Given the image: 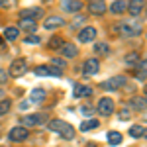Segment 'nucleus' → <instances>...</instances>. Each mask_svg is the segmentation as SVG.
<instances>
[{
	"mask_svg": "<svg viewBox=\"0 0 147 147\" xmlns=\"http://www.w3.org/2000/svg\"><path fill=\"white\" fill-rule=\"evenodd\" d=\"M49 131H57V134H61V137H65V139H73L75 137V127L71 124H67L65 120H51L49 124Z\"/></svg>",
	"mask_w": 147,
	"mask_h": 147,
	"instance_id": "1",
	"label": "nucleus"
},
{
	"mask_svg": "<svg viewBox=\"0 0 147 147\" xmlns=\"http://www.w3.org/2000/svg\"><path fill=\"white\" fill-rule=\"evenodd\" d=\"M125 82H127V79H125L124 75H118V77H112V79L104 80L100 84V88H104V90H118V88L125 86Z\"/></svg>",
	"mask_w": 147,
	"mask_h": 147,
	"instance_id": "2",
	"label": "nucleus"
},
{
	"mask_svg": "<svg viewBox=\"0 0 147 147\" xmlns=\"http://www.w3.org/2000/svg\"><path fill=\"white\" fill-rule=\"evenodd\" d=\"M10 141H16V143H20V141H26L28 137H30V131H28V127L26 125H16V127H12L10 134Z\"/></svg>",
	"mask_w": 147,
	"mask_h": 147,
	"instance_id": "3",
	"label": "nucleus"
},
{
	"mask_svg": "<svg viewBox=\"0 0 147 147\" xmlns=\"http://www.w3.org/2000/svg\"><path fill=\"white\" fill-rule=\"evenodd\" d=\"M45 114H32V116H26V118H22V125H26V127H37V125H41L43 122H45Z\"/></svg>",
	"mask_w": 147,
	"mask_h": 147,
	"instance_id": "4",
	"label": "nucleus"
},
{
	"mask_svg": "<svg viewBox=\"0 0 147 147\" xmlns=\"http://www.w3.org/2000/svg\"><path fill=\"white\" fill-rule=\"evenodd\" d=\"M147 8V2L145 0H129V4H127V8L125 10L129 12L131 16H141Z\"/></svg>",
	"mask_w": 147,
	"mask_h": 147,
	"instance_id": "5",
	"label": "nucleus"
},
{
	"mask_svg": "<svg viewBox=\"0 0 147 147\" xmlns=\"http://www.w3.org/2000/svg\"><path fill=\"white\" fill-rule=\"evenodd\" d=\"M28 71V63H26V59H16V61H12L10 69H8V73H10L12 77H20Z\"/></svg>",
	"mask_w": 147,
	"mask_h": 147,
	"instance_id": "6",
	"label": "nucleus"
},
{
	"mask_svg": "<svg viewBox=\"0 0 147 147\" xmlns=\"http://www.w3.org/2000/svg\"><path fill=\"white\" fill-rule=\"evenodd\" d=\"M96 110H98V114H102V116H110V114L114 112V100L108 98V96H106V98H100Z\"/></svg>",
	"mask_w": 147,
	"mask_h": 147,
	"instance_id": "7",
	"label": "nucleus"
},
{
	"mask_svg": "<svg viewBox=\"0 0 147 147\" xmlns=\"http://www.w3.org/2000/svg\"><path fill=\"white\" fill-rule=\"evenodd\" d=\"M122 34L129 35V37L139 35L141 34V24L139 22H125V24H122Z\"/></svg>",
	"mask_w": 147,
	"mask_h": 147,
	"instance_id": "8",
	"label": "nucleus"
},
{
	"mask_svg": "<svg viewBox=\"0 0 147 147\" xmlns=\"http://www.w3.org/2000/svg\"><path fill=\"white\" fill-rule=\"evenodd\" d=\"M94 37H96V28H92V26H86L79 32V41H82V43L94 41Z\"/></svg>",
	"mask_w": 147,
	"mask_h": 147,
	"instance_id": "9",
	"label": "nucleus"
},
{
	"mask_svg": "<svg viewBox=\"0 0 147 147\" xmlns=\"http://www.w3.org/2000/svg\"><path fill=\"white\" fill-rule=\"evenodd\" d=\"M61 26H65V20L61 16H49V18H45V22H43V28H47V30H57Z\"/></svg>",
	"mask_w": 147,
	"mask_h": 147,
	"instance_id": "10",
	"label": "nucleus"
},
{
	"mask_svg": "<svg viewBox=\"0 0 147 147\" xmlns=\"http://www.w3.org/2000/svg\"><path fill=\"white\" fill-rule=\"evenodd\" d=\"M88 10H90V14H94V16H100V14L106 12V2H104V0H90Z\"/></svg>",
	"mask_w": 147,
	"mask_h": 147,
	"instance_id": "11",
	"label": "nucleus"
},
{
	"mask_svg": "<svg viewBox=\"0 0 147 147\" xmlns=\"http://www.w3.org/2000/svg\"><path fill=\"white\" fill-rule=\"evenodd\" d=\"M98 71H100V63H98V59L90 57V59L84 61V73H86V75H96Z\"/></svg>",
	"mask_w": 147,
	"mask_h": 147,
	"instance_id": "12",
	"label": "nucleus"
},
{
	"mask_svg": "<svg viewBox=\"0 0 147 147\" xmlns=\"http://www.w3.org/2000/svg\"><path fill=\"white\" fill-rule=\"evenodd\" d=\"M61 8L65 12H79V10H82V2L80 0H63Z\"/></svg>",
	"mask_w": 147,
	"mask_h": 147,
	"instance_id": "13",
	"label": "nucleus"
},
{
	"mask_svg": "<svg viewBox=\"0 0 147 147\" xmlns=\"http://www.w3.org/2000/svg\"><path fill=\"white\" fill-rule=\"evenodd\" d=\"M145 77H147V59H139L136 65V79L145 80Z\"/></svg>",
	"mask_w": 147,
	"mask_h": 147,
	"instance_id": "14",
	"label": "nucleus"
},
{
	"mask_svg": "<svg viewBox=\"0 0 147 147\" xmlns=\"http://www.w3.org/2000/svg\"><path fill=\"white\" fill-rule=\"evenodd\" d=\"M73 94L77 96V98H88V96H92V88L90 86H86V84H77L75 86V90H73Z\"/></svg>",
	"mask_w": 147,
	"mask_h": 147,
	"instance_id": "15",
	"label": "nucleus"
},
{
	"mask_svg": "<svg viewBox=\"0 0 147 147\" xmlns=\"http://www.w3.org/2000/svg\"><path fill=\"white\" fill-rule=\"evenodd\" d=\"M129 106L136 108V110H145L147 108V98L145 96H134V98L129 100Z\"/></svg>",
	"mask_w": 147,
	"mask_h": 147,
	"instance_id": "16",
	"label": "nucleus"
},
{
	"mask_svg": "<svg viewBox=\"0 0 147 147\" xmlns=\"http://www.w3.org/2000/svg\"><path fill=\"white\" fill-rule=\"evenodd\" d=\"M61 51H63V55L67 57V59H73V57H77V53H79L77 45H73V43H63L61 45Z\"/></svg>",
	"mask_w": 147,
	"mask_h": 147,
	"instance_id": "17",
	"label": "nucleus"
},
{
	"mask_svg": "<svg viewBox=\"0 0 147 147\" xmlns=\"http://www.w3.org/2000/svg\"><path fill=\"white\" fill-rule=\"evenodd\" d=\"M43 14V10L41 8H28V10H24L22 14H20V18H30V20H37L39 16Z\"/></svg>",
	"mask_w": 147,
	"mask_h": 147,
	"instance_id": "18",
	"label": "nucleus"
},
{
	"mask_svg": "<svg viewBox=\"0 0 147 147\" xmlns=\"http://www.w3.org/2000/svg\"><path fill=\"white\" fill-rule=\"evenodd\" d=\"M20 28L26 32H35L37 24H35V20H30V18H20Z\"/></svg>",
	"mask_w": 147,
	"mask_h": 147,
	"instance_id": "19",
	"label": "nucleus"
},
{
	"mask_svg": "<svg viewBox=\"0 0 147 147\" xmlns=\"http://www.w3.org/2000/svg\"><path fill=\"white\" fill-rule=\"evenodd\" d=\"M125 8H127V2L116 0V2H112V6H110V12H112V14H124Z\"/></svg>",
	"mask_w": 147,
	"mask_h": 147,
	"instance_id": "20",
	"label": "nucleus"
},
{
	"mask_svg": "<svg viewBox=\"0 0 147 147\" xmlns=\"http://www.w3.org/2000/svg\"><path fill=\"white\" fill-rule=\"evenodd\" d=\"M45 90H43V88H34V90H32V94H30V98H32V100L35 102V104H41V102L45 100Z\"/></svg>",
	"mask_w": 147,
	"mask_h": 147,
	"instance_id": "21",
	"label": "nucleus"
},
{
	"mask_svg": "<svg viewBox=\"0 0 147 147\" xmlns=\"http://www.w3.org/2000/svg\"><path fill=\"white\" fill-rule=\"evenodd\" d=\"M18 35H20V30H18L16 26H10V28H6V30H4V39H8V41L16 39Z\"/></svg>",
	"mask_w": 147,
	"mask_h": 147,
	"instance_id": "22",
	"label": "nucleus"
},
{
	"mask_svg": "<svg viewBox=\"0 0 147 147\" xmlns=\"http://www.w3.org/2000/svg\"><path fill=\"white\" fill-rule=\"evenodd\" d=\"M108 143L110 145H120L122 143V134L120 131H108Z\"/></svg>",
	"mask_w": 147,
	"mask_h": 147,
	"instance_id": "23",
	"label": "nucleus"
},
{
	"mask_svg": "<svg viewBox=\"0 0 147 147\" xmlns=\"http://www.w3.org/2000/svg\"><path fill=\"white\" fill-rule=\"evenodd\" d=\"M143 134H145V127H143V125H131V127H129V136L131 137H143Z\"/></svg>",
	"mask_w": 147,
	"mask_h": 147,
	"instance_id": "24",
	"label": "nucleus"
},
{
	"mask_svg": "<svg viewBox=\"0 0 147 147\" xmlns=\"http://www.w3.org/2000/svg\"><path fill=\"white\" fill-rule=\"evenodd\" d=\"M94 51H96L98 55H108V53H110V47H108V43H104V41H98V43L94 45Z\"/></svg>",
	"mask_w": 147,
	"mask_h": 147,
	"instance_id": "25",
	"label": "nucleus"
},
{
	"mask_svg": "<svg viewBox=\"0 0 147 147\" xmlns=\"http://www.w3.org/2000/svg\"><path fill=\"white\" fill-rule=\"evenodd\" d=\"M98 120H86V122H82L80 124V131H88V129H94V127H98Z\"/></svg>",
	"mask_w": 147,
	"mask_h": 147,
	"instance_id": "26",
	"label": "nucleus"
},
{
	"mask_svg": "<svg viewBox=\"0 0 147 147\" xmlns=\"http://www.w3.org/2000/svg\"><path fill=\"white\" fill-rule=\"evenodd\" d=\"M12 108V102L8 98H4V100H0V116H4V114H8Z\"/></svg>",
	"mask_w": 147,
	"mask_h": 147,
	"instance_id": "27",
	"label": "nucleus"
},
{
	"mask_svg": "<svg viewBox=\"0 0 147 147\" xmlns=\"http://www.w3.org/2000/svg\"><path fill=\"white\" fill-rule=\"evenodd\" d=\"M61 45H63V37H59V35L51 37V41H49V49H61Z\"/></svg>",
	"mask_w": 147,
	"mask_h": 147,
	"instance_id": "28",
	"label": "nucleus"
},
{
	"mask_svg": "<svg viewBox=\"0 0 147 147\" xmlns=\"http://www.w3.org/2000/svg\"><path fill=\"white\" fill-rule=\"evenodd\" d=\"M51 65L63 71V69H65V65H67V61H65V59H61V57H51Z\"/></svg>",
	"mask_w": 147,
	"mask_h": 147,
	"instance_id": "29",
	"label": "nucleus"
},
{
	"mask_svg": "<svg viewBox=\"0 0 147 147\" xmlns=\"http://www.w3.org/2000/svg\"><path fill=\"white\" fill-rule=\"evenodd\" d=\"M35 75H39V77H45V75H51V67H45V65H39V67H35L34 71Z\"/></svg>",
	"mask_w": 147,
	"mask_h": 147,
	"instance_id": "30",
	"label": "nucleus"
},
{
	"mask_svg": "<svg viewBox=\"0 0 147 147\" xmlns=\"http://www.w3.org/2000/svg\"><path fill=\"white\" fill-rule=\"evenodd\" d=\"M137 61H139V55H137V53H127V55H125V63L131 65V67L137 65Z\"/></svg>",
	"mask_w": 147,
	"mask_h": 147,
	"instance_id": "31",
	"label": "nucleus"
},
{
	"mask_svg": "<svg viewBox=\"0 0 147 147\" xmlns=\"http://www.w3.org/2000/svg\"><path fill=\"white\" fill-rule=\"evenodd\" d=\"M84 22H86V20H84V16H79V18H75V22L71 24V28H80Z\"/></svg>",
	"mask_w": 147,
	"mask_h": 147,
	"instance_id": "32",
	"label": "nucleus"
},
{
	"mask_svg": "<svg viewBox=\"0 0 147 147\" xmlns=\"http://www.w3.org/2000/svg\"><path fill=\"white\" fill-rule=\"evenodd\" d=\"M26 41H28V43H35V45H37L41 39H39V35L35 34V35H28V37H26Z\"/></svg>",
	"mask_w": 147,
	"mask_h": 147,
	"instance_id": "33",
	"label": "nucleus"
},
{
	"mask_svg": "<svg viewBox=\"0 0 147 147\" xmlns=\"http://www.w3.org/2000/svg\"><path fill=\"white\" fill-rule=\"evenodd\" d=\"M8 80V71H4V69H0V84H4Z\"/></svg>",
	"mask_w": 147,
	"mask_h": 147,
	"instance_id": "34",
	"label": "nucleus"
},
{
	"mask_svg": "<svg viewBox=\"0 0 147 147\" xmlns=\"http://www.w3.org/2000/svg\"><path fill=\"white\" fill-rule=\"evenodd\" d=\"M94 110H96V108H94V106H88V104L80 108V112H82V114H92V112H94Z\"/></svg>",
	"mask_w": 147,
	"mask_h": 147,
	"instance_id": "35",
	"label": "nucleus"
},
{
	"mask_svg": "<svg viewBox=\"0 0 147 147\" xmlns=\"http://www.w3.org/2000/svg\"><path fill=\"white\" fill-rule=\"evenodd\" d=\"M118 116H120V120H127V118H129V110L125 108V110H122V112L118 114Z\"/></svg>",
	"mask_w": 147,
	"mask_h": 147,
	"instance_id": "36",
	"label": "nucleus"
},
{
	"mask_svg": "<svg viewBox=\"0 0 147 147\" xmlns=\"http://www.w3.org/2000/svg\"><path fill=\"white\" fill-rule=\"evenodd\" d=\"M20 108H22V110H28V108H30V102H28V100H24L22 104H20Z\"/></svg>",
	"mask_w": 147,
	"mask_h": 147,
	"instance_id": "37",
	"label": "nucleus"
},
{
	"mask_svg": "<svg viewBox=\"0 0 147 147\" xmlns=\"http://www.w3.org/2000/svg\"><path fill=\"white\" fill-rule=\"evenodd\" d=\"M0 100H4V88H0Z\"/></svg>",
	"mask_w": 147,
	"mask_h": 147,
	"instance_id": "38",
	"label": "nucleus"
},
{
	"mask_svg": "<svg viewBox=\"0 0 147 147\" xmlns=\"http://www.w3.org/2000/svg\"><path fill=\"white\" fill-rule=\"evenodd\" d=\"M86 147H98L96 143H86Z\"/></svg>",
	"mask_w": 147,
	"mask_h": 147,
	"instance_id": "39",
	"label": "nucleus"
},
{
	"mask_svg": "<svg viewBox=\"0 0 147 147\" xmlns=\"http://www.w3.org/2000/svg\"><path fill=\"white\" fill-rule=\"evenodd\" d=\"M145 94H147V82H145Z\"/></svg>",
	"mask_w": 147,
	"mask_h": 147,
	"instance_id": "40",
	"label": "nucleus"
},
{
	"mask_svg": "<svg viewBox=\"0 0 147 147\" xmlns=\"http://www.w3.org/2000/svg\"><path fill=\"white\" fill-rule=\"evenodd\" d=\"M2 39H4V37H0V43H2Z\"/></svg>",
	"mask_w": 147,
	"mask_h": 147,
	"instance_id": "41",
	"label": "nucleus"
},
{
	"mask_svg": "<svg viewBox=\"0 0 147 147\" xmlns=\"http://www.w3.org/2000/svg\"><path fill=\"white\" fill-rule=\"evenodd\" d=\"M0 129H2V122H0Z\"/></svg>",
	"mask_w": 147,
	"mask_h": 147,
	"instance_id": "42",
	"label": "nucleus"
},
{
	"mask_svg": "<svg viewBox=\"0 0 147 147\" xmlns=\"http://www.w3.org/2000/svg\"><path fill=\"white\" fill-rule=\"evenodd\" d=\"M45 2H47V0H45Z\"/></svg>",
	"mask_w": 147,
	"mask_h": 147,
	"instance_id": "43",
	"label": "nucleus"
}]
</instances>
